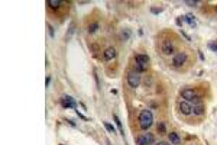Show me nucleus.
Wrapping results in <instances>:
<instances>
[{"instance_id": "1", "label": "nucleus", "mask_w": 217, "mask_h": 145, "mask_svg": "<svg viewBox=\"0 0 217 145\" xmlns=\"http://www.w3.org/2000/svg\"><path fill=\"white\" fill-rule=\"evenodd\" d=\"M153 122V115L151 110H142L139 115V126L142 129H148Z\"/></svg>"}, {"instance_id": "2", "label": "nucleus", "mask_w": 217, "mask_h": 145, "mask_svg": "<svg viewBox=\"0 0 217 145\" xmlns=\"http://www.w3.org/2000/svg\"><path fill=\"white\" fill-rule=\"evenodd\" d=\"M128 83H129L130 87H133V89L139 87V84H141V76H139V73L130 71L129 74H128Z\"/></svg>"}, {"instance_id": "3", "label": "nucleus", "mask_w": 217, "mask_h": 145, "mask_svg": "<svg viewBox=\"0 0 217 145\" xmlns=\"http://www.w3.org/2000/svg\"><path fill=\"white\" fill-rule=\"evenodd\" d=\"M185 61H187V54L185 52H178L172 58V66L174 67H181L183 64H185Z\"/></svg>"}, {"instance_id": "4", "label": "nucleus", "mask_w": 217, "mask_h": 145, "mask_svg": "<svg viewBox=\"0 0 217 145\" xmlns=\"http://www.w3.org/2000/svg\"><path fill=\"white\" fill-rule=\"evenodd\" d=\"M181 94H183V97H184L187 102H198V97H197V94H195L194 90L191 89H184L183 91H181Z\"/></svg>"}, {"instance_id": "5", "label": "nucleus", "mask_w": 217, "mask_h": 145, "mask_svg": "<svg viewBox=\"0 0 217 145\" xmlns=\"http://www.w3.org/2000/svg\"><path fill=\"white\" fill-rule=\"evenodd\" d=\"M161 49H162V54H165V55H171V54H174V44H172V41H163Z\"/></svg>"}, {"instance_id": "6", "label": "nucleus", "mask_w": 217, "mask_h": 145, "mask_svg": "<svg viewBox=\"0 0 217 145\" xmlns=\"http://www.w3.org/2000/svg\"><path fill=\"white\" fill-rule=\"evenodd\" d=\"M61 105H62V107H64V109H70V107H77L76 100H74L73 97H70V96H64V97L61 99Z\"/></svg>"}, {"instance_id": "7", "label": "nucleus", "mask_w": 217, "mask_h": 145, "mask_svg": "<svg viewBox=\"0 0 217 145\" xmlns=\"http://www.w3.org/2000/svg\"><path fill=\"white\" fill-rule=\"evenodd\" d=\"M180 110L183 115H190V113H193V106L188 102H181L180 103Z\"/></svg>"}, {"instance_id": "8", "label": "nucleus", "mask_w": 217, "mask_h": 145, "mask_svg": "<svg viewBox=\"0 0 217 145\" xmlns=\"http://www.w3.org/2000/svg\"><path fill=\"white\" fill-rule=\"evenodd\" d=\"M193 113L197 115V116L204 115V106H203V103H201V102H197V103H194V106H193Z\"/></svg>"}, {"instance_id": "9", "label": "nucleus", "mask_w": 217, "mask_h": 145, "mask_svg": "<svg viewBox=\"0 0 217 145\" xmlns=\"http://www.w3.org/2000/svg\"><path fill=\"white\" fill-rule=\"evenodd\" d=\"M135 61H136V64L146 66V64L149 63V57H148V55H143V54H139V55L135 57Z\"/></svg>"}, {"instance_id": "10", "label": "nucleus", "mask_w": 217, "mask_h": 145, "mask_svg": "<svg viewBox=\"0 0 217 145\" xmlns=\"http://www.w3.org/2000/svg\"><path fill=\"white\" fill-rule=\"evenodd\" d=\"M114 57H116V49H114L113 46H110V48H107V49L104 51V60L110 61V60H113Z\"/></svg>"}, {"instance_id": "11", "label": "nucleus", "mask_w": 217, "mask_h": 145, "mask_svg": "<svg viewBox=\"0 0 217 145\" xmlns=\"http://www.w3.org/2000/svg\"><path fill=\"white\" fill-rule=\"evenodd\" d=\"M168 138H169V142L174 145H180L181 144V138L178 136V134H175V132H171V134H168Z\"/></svg>"}, {"instance_id": "12", "label": "nucleus", "mask_w": 217, "mask_h": 145, "mask_svg": "<svg viewBox=\"0 0 217 145\" xmlns=\"http://www.w3.org/2000/svg\"><path fill=\"white\" fill-rule=\"evenodd\" d=\"M184 19L188 23H190V26H191V28H195V26H197V22H195L194 19H193V16H191V15H185Z\"/></svg>"}, {"instance_id": "13", "label": "nucleus", "mask_w": 217, "mask_h": 145, "mask_svg": "<svg viewBox=\"0 0 217 145\" xmlns=\"http://www.w3.org/2000/svg\"><path fill=\"white\" fill-rule=\"evenodd\" d=\"M113 119H114V122H116V125H117V128L120 129V134L125 136V131H123V126H122V122H120V119L116 116V115H113Z\"/></svg>"}, {"instance_id": "14", "label": "nucleus", "mask_w": 217, "mask_h": 145, "mask_svg": "<svg viewBox=\"0 0 217 145\" xmlns=\"http://www.w3.org/2000/svg\"><path fill=\"white\" fill-rule=\"evenodd\" d=\"M143 136H145V139H146V142H148V145L155 144V138H153V135H152V134H145Z\"/></svg>"}, {"instance_id": "15", "label": "nucleus", "mask_w": 217, "mask_h": 145, "mask_svg": "<svg viewBox=\"0 0 217 145\" xmlns=\"http://www.w3.org/2000/svg\"><path fill=\"white\" fill-rule=\"evenodd\" d=\"M48 4H49L52 9H56V7L61 4V1H59V0H48Z\"/></svg>"}, {"instance_id": "16", "label": "nucleus", "mask_w": 217, "mask_h": 145, "mask_svg": "<svg viewBox=\"0 0 217 145\" xmlns=\"http://www.w3.org/2000/svg\"><path fill=\"white\" fill-rule=\"evenodd\" d=\"M97 29H98V23H97V22L91 23V25L88 26V32H90V34H94V32H96Z\"/></svg>"}, {"instance_id": "17", "label": "nucleus", "mask_w": 217, "mask_h": 145, "mask_svg": "<svg viewBox=\"0 0 217 145\" xmlns=\"http://www.w3.org/2000/svg\"><path fill=\"white\" fill-rule=\"evenodd\" d=\"M104 128L107 129L108 132H111V134H114V132H116V131H114V126H113V125H110L108 122H104Z\"/></svg>"}, {"instance_id": "18", "label": "nucleus", "mask_w": 217, "mask_h": 145, "mask_svg": "<svg viewBox=\"0 0 217 145\" xmlns=\"http://www.w3.org/2000/svg\"><path fill=\"white\" fill-rule=\"evenodd\" d=\"M135 70H136V73H142V71H145V70H146V66H142V64H135Z\"/></svg>"}, {"instance_id": "19", "label": "nucleus", "mask_w": 217, "mask_h": 145, "mask_svg": "<svg viewBox=\"0 0 217 145\" xmlns=\"http://www.w3.org/2000/svg\"><path fill=\"white\" fill-rule=\"evenodd\" d=\"M136 142H138V145H148V142H146V139H145V136H143V135H141V136L138 138V141H136Z\"/></svg>"}, {"instance_id": "20", "label": "nucleus", "mask_w": 217, "mask_h": 145, "mask_svg": "<svg viewBox=\"0 0 217 145\" xmlns=\"http://www.w3.org/2000/svg\"><path fill=\"white\" fill-rule=\"evenodd\" d=\"M158 132H159V134H165V125H163L162 122L158 123Z\"/></svg>"}, {"instance_id": "21", "label": "nucleus", "mask_w": 217, "mask_h": 145, "mask_svg": "<svg viewBox=\"0 0 217 145\" xmlns=\"http://www.w3.org/2000/svg\"><path fill=\"white\" fill-rule=\"evenodd\" d=\"M208 48L217 52V41H216V42H210V44H208Z\"/></svg>"}, {"instance_id": "22", "label": "nucleus", "mask_w": 217, "mask_h": 145, "mask_svg": "<svg viewBox=\"0 0 217 145\" xmlns=\"http://www.w3.org/2000/svg\"><path fill=\"white\" fill-rule=\"evenodd\" d=\"M129 35H130V32H129V31H126V32L123 31V32H122V36H123L125 39H128V38H129Z\"/></svg>"}, {"instance_id": "23", "label": "nucleus", "mask_w": 217, "mask_h": 145, "mask_svg": "<svg viewBox=\"0 0 217 145\" xmlns=\"http://www.w3.org/2000/svg\"><path fill=\"white\" fill-rule=\"evenodd\" d=\"M181 35H183V36H184L185 39H187V41H191V38H190V36H188V35L185 34V32H183V29H181Z\"/></svg>"}, {"instance_id": "24", "label": "nucleus", "mask_w": 217, "mask_h": 145, "mask_svg": "<svg viewBox=\"0 0 217 145\" xmlns=\"http://www.w3.org/2000/svg\"><path fill=\"white\" fill-rule=\"evenodd\" d=\"M155 145H168V142H165V141H159V142H155Z\"/></svg>"}, {"instance_id": "25", "label": "nucleus", "mask_w": 217, "mask_h": 145, "mask_svg": "<svg viewBox=\"0 0 217 145\" xmlns=\"http://www.w3.org/2000/svg\"><path fill=\"white\" fill-rule=\"evenodd\" d=\"M187 4H190V6H197V1H187Z\"/></svg>"}, {"instance_id": "26", "label": "nucleus", "mask_w": 217, "mask_h": 145, "mask_svg": "<svg viewBox=\"0 0 217 145\" xmlns=\"http://www.w3.org/2000/svg\"><path fill=\"white\" fill-rule=\"evenodd\" d=\"M161 10H162V9H155V7H152V12H153V13H159Z\"/></svg>"}]
</instances>
